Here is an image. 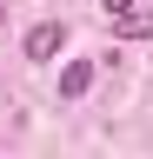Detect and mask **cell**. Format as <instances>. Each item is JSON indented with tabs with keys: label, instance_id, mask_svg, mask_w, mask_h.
Returning a JSON list of instances; mask_svg holds the SVG:
<instances>
[{
	"label": "cell",
	"instance_id": "obj_5",
	"mask_svg": "<svg viewBox=\"0 0 153 159\" xmlns=\"http://www.w3.org/2000/svg\"><path fill=\"white\" fill-rule=\"evenodd\" d=\"M0 20H7V7H0Z\"/></svg>",
	"mask_w": 153,
	"mask_h": 159
},
{
	"label": "cell",
	"instance_id": "obj_1",
	"mask_svg": "<svg viewBox=\"0 0 153 159\" xmlns=\"http://www.w3.org/2000/svg\"><path fill=\"white\" fill-rule=\"evenodd\" d=\"M67 47V27L60 20H40V27H27V60H53Z\"/></svg>",
	"mask_w": 153,
	"mask_h": 159
},
{
	"label": "cell",
	"instance_id": "obj_3",
	"mask_svg": "<svg viewBox=\"0 0 153 159\" xmlns=\"http://www.w3.org/2000/svg\"><path fill=\"white\" fill-rule=\"evenodd\" d=\"M113 33H120V40H153V7L127 13V20H113Z\"/></svg>",
	"mask_w": 153,
	"mask_h": 159
},
{
	"label": "cell",
	"instance_id": "obj_4",
	"mask_svg": "<svg viewBox=\"0 0 153 159\" xmlns=\"http://www.w3.org/2000/svg\"><path fill=\"white\" fill-rule=\"evenodd\" d=\"M127 13H140L133 0H107V20H127Z\"/></svg>",
	"mask_w": 153,
	"mask_h": 159
},
{
	"label": "cell",
	"instance_id": "obj_2",
	"mask_svg": "<svg viewBox=\"0 0 153 159\" xmlns=\"http://www.w3.org/2000/svg\"><path fill=\"white\" fill-rule=\"evenodd\" d=\"M93 86V60H67V66H60V99H80Z\"/></svg>",
	"mask_w": 153,
	"mask_h": 159
}]
</instances>
